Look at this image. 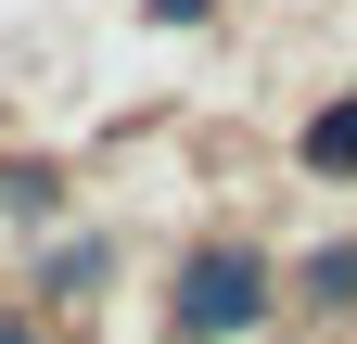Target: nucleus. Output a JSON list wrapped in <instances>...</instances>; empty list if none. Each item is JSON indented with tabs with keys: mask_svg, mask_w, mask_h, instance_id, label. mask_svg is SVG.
Instances as JSON below:
<instances>
[{
	"mask_svg": "<svg viewBox=\"0 0 357 344\" xmlns=\"http://www.w3.org/2000/svg\"><path fill=\"white\" fill-rule=\"evenodd\" d=\"M268 281H281V268H268L255 242H204L192 268H178L166 319L192 331V344H230V331H255V319H268Z\"/></svg>",
	"mask_w": 357,
	"mask_h": 344,
	"instance_id": "obj_1",
	"label": "nucleus"
},
{
	"mask_svg": "<svg viewBox=\"0 0 357 344\" xmlns=\"http://www.w3.org/2000/svg\"><path fill=\"white\" fill-rule=\"evenodd\" d=\"M306 166H319V179H357V90H344L319 127H306Z\"/></svg>",
	"mask_w": 357,
	"mask_h": 344,
	"instance_id": "obj_2",
	"label": "nucleus"
},
{
	"mask_svg": "<svg viewBox=\"0 0 357 344\" xmlns=\"http://www.w3.org/2000/svg\"><path fill=\"white\" fill-rule=\"evenodd\" d=\"M306 306H357V242H332L319 268H306Z\"/></svg>",
	"mask_w": 357,
	"mask_h": 344,
	"instance_id": "obj_3",
	"label": "nucleus"
},
{
	"mask_svg": "<svg viewBox=\"0 0 357 344\" xmlns=\"http://www.w3.org/2000/svg\"><path fill=\"white\" fill-rule=\"evenodd\" d=\"M0 344H38V331H26V319H0Z\"/></svg>",
	"mask_w": 357,
	"mask_h": 344,
	"instance_id": "obj_4",
	"label": "nucleus"
}]
</instances>
